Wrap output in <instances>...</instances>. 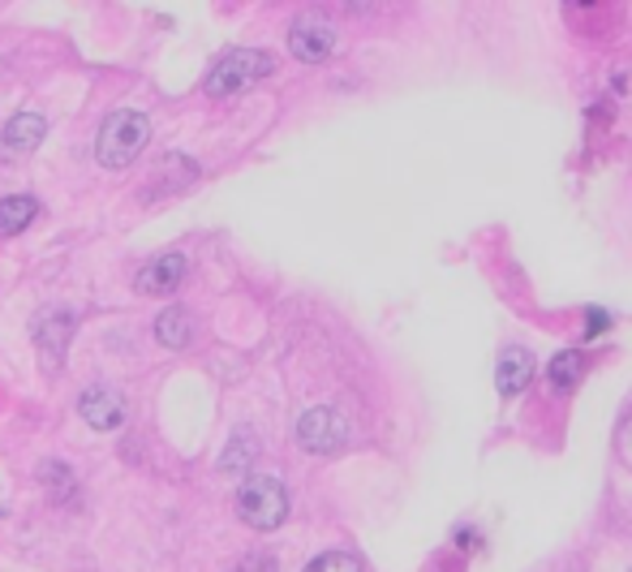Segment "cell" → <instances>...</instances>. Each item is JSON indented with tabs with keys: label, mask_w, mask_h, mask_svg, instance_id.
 <instances>
[{
	"label": "cell",
	"mask_w": 632,
	"mask_h": 572,
	"mask_svg": "<svg viewBox=\"0 0 632 572\" xmlns=\"http://www.w3.org/2000/svg\"><path fill=\"white\" fill-rule=\"evenodd\" d=\"M151 138V121L143 113H129V108H117L108 113V121L99 125V138H95V160L99 168H125L143 156Z\"/></svg>",
	"instance_id": "1"
},
{
	"label": "cell",
	"mask_w": 632,
	"mask_h": 572,
	"mask_svg": "<svg viewBox=\"0 0 632 572\" xmlns=\"http://www.w3.org/2000/svg\"><path fill=\"white\" fill-rule=\"evenodd\" d=\"M272 70H276L272 52H259V47H233V52H224V56L211 65V74H207V95L229 99V95H238V91H245V86L263 82Z\"/></svg>",
	"instance_id": "2"
},
{
	"label": "cell",
	"mask_w": 632,
	"mask_h": 572,
	"mask_svg": "<svg viewBox=\"0 0 632 572\" xmlns=\"http://www.w3.org/2000/svg\"><path fill=\"white\" fill-rule=\"evenodd\" d=\"M238 512L250 530H259V533L280 530L284 517H288V495L280 487V478H267V474L245 478L238 487Z\"/></svg>",
	"instance_id": "3"
},
{
	"label": "cell",
	"mask_w": 632,
	"mask_h": 572,
	"mask_svg": "<svg viewBox=\"0 0 632 572\" xmlns=\"http://www.w3.org/2000/svg\"><path fill=\"white\" fill-rule=\"evenodd\" d=\"M297 444L306 452H315V456H331V452H340L349 444V422L327 405L306 409L297 417Z\"/></svg>",
	"instance_id": "4"
},
{
	"label": "cell",
	"mask_w": 632,
	"mask_h": 572,
	"mask_svg": "<svg viewBox=\"0 0 632 572\" xmlns=\"http://www.w3.org/2000/svg\"><path fill=\"white\" fill-rule=\"evenodd\" d=\"M288 47L302 65H323L331 52H336V27L323 18V13H302L293 27H288Z\"/></svg>",
	"instance_id": "5"
},
{
	"label": "cell",
	"mask_w": 632,
	"mask_h": 572,
	"mask_svg": "<svg viewBox=\"0 0 632 572\" xmlns=\"http://www.w3.org/2000/svg\"><path fill=\"white\" fill-rule=\"evenodd\" d=\"M74 315L70 310H43L40 319H35V349H40V367L48 374H56V370L65 367V349H70V340H74Z\"/></svg>",
	"instance_id": "6"
},
{
	"label": "cell",
	"mask_w": 632,
	"mask_h": 572,
	"mask_svg": "<svg viewBox=\"0 0 632 572\" xmlns=\"http://www.w3.org/2000/svg\"><path fill=\"white\" fill-rule=\"evenodd\" d=\"M186 272H190L186 254L168 250V254L151 258V263L138 272V293H143V297H168V293H177V288L186 285Z\"/></svg>",
	"instance_id": "7"
},
{
	"label": "cell",
	"mask_w": 632,
	"mask_h": 572,
	"mask_svg": "<svg viewBox=\"0 0 632 572\" xmlns=\"http://www.w3.org/2000/svg\"><path fill=\"white\" fill-rule=\"evenodd\" d=\"M78 413L86 417V426H95V431H117L120 422H125V401H120V392L95 383V388L82 392Z\"/></svg>",
	"instance_id": "8"
},
{
	"label": "cell",
	"mask_w": 632,
	"mask_h": 572,
	"mask_svg": "<svg viewBox=\"0 0 632 572\" xmlns=\"http://www.w3.org/2000/svg\"><path fill=\"white\" fill-rule=\"evenodd\" d=\"M43 134H48V121H43L40 113H18L13 121L4 125V134H0V156H4V160L31 156L43 142Z\"/></svg>",
	"instance_id": "9"
},
{
	"label": "cell",
	"mask_w": 632,
	"mask_h": 572,
	"mask_svg": "<svg viewBox=\"0 0 632 572\" xmlns=\"http://www.w3.org/2000/svg\"><path fill=\"white\" fill-rule=\"evenodd\" d=\"M534 353L529 349H504V358H499V367H495V383H499V392L504 396H520L525 388H529V379H534Z\"/></svg>",
	"instance_id": "10"
},
{
	"label": "cell",
	"mask_w": 632,
	"mask_h": 572,
	"mask_svg": "<svg viewBox=\"0 0 632 572\" xmlns=\"http://www.w3.org/2000/svg\"><path fill=\"white\" fill-rule=\"evenodd\" d=\"M40 215V203L31 194H9L0 199V237H18L27 233V224Z\"/></svg>",
	"instance_id": "11"
},
{
	"label": "cell",
	"mask_w": 632,
	"mask_h": 572,
	"mask_svg": "<svg viewBox=\"0 0 632 572\" xmlns=\"http://www.w3.org/2000/svg\"><path fill=\"white\" fill-rule=\"evenodd\" d=\"M156 340L164 349H186L190 340H194V324H190V315L181 310V306H172V310H164L156 319Z\"/></svg>",
	"instance_id": "12"
},
{
	"label": "cell",
	"mask_w": 632,
	"mask_h": 572,
	"mask_svg": "<svg viewBox=\"0 0 632 572\" xmlns=\"http://www.w3.org/2000/svg\"><path fill=\"white\" fill-rule=\"evenodd\" d=\"M250 460H254V439H250V435H233L229 452L220 456V469H224V474H241Z\"/></svg>",
	"instance_id": "13"
},
{
	"label": "cell",
	"mask_w": 632,
	"mask_h": 572,
	"mask_svg": "<svg viewBox=\"0 0 632 572\" xmlns=\"http://www.w3.org/2000/svg\"><path fill=\"white\" fill-rule=\"evenodd\" d=\"M306 572H361V560L354 551H323L318 560L306 564Z\"/></svg>",
	"instance_id": "14"
},
{
	"label": "cell",
	"mask_w": 632,
	"mask_h": 572,
	"mask_svg": "<svg viewBox=\"0 0 632 572\" xmlns=\"http://www.w3.org/2000/svg\"><path fill=\"white\" fill-rule=\"evenodd\" d=\"M577 374H581V353H572V349H568V353H559V358L551 362L555 388H572V379H577Z\"/></svg>",
	"instance_id": "15"
},
{
	"label": "cell",
	"mask_w": 632,
	"mask_h": 572,
	"mask_svg": "<svg viewBox=\"0 0 632 572\" xmlns=\"http://www.w3.org/2000/svg\"><path fill=\"white\" fill-rule=\"evenodd\" d=\"M233 572H280V564L267 555V551H254V555H245Z\"/></svg>",
	"instance_id": "16"
}]
</instances>
